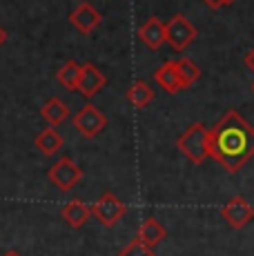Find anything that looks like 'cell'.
I'll return each mask as SVG.
<instances>
[{"label": "cell", "mask_w": 254, "mask_h": 256, "mask_svg": "<svg viewBox=\"0 0 254 256\" xmlns=\"http://www.w3.org/2000/svg\"><path fill=\"white\" fill-rule=\"evenodd\" d=\"M210 158L230 174H236L254 158V127L236 110L226 112L210 130Z\"/></svg>", "instance_id": "1"}, {"label": "cell", "mask_w": 254, "mask_h": 256, "mask_svg": "<svg viewBox=\"0 0 254 256\" xmlns=\"http://www.w3.org/2000/svg\"><path fill=\"white\" fill-rule=\"evenodd\" d=\"M176 147L192 165L205 163L210 158V130L203 122H194L178 136Z\"/></svg>", "instance_id": "2"}, {"label": "cell", "mask_w": 254, "mask_h": 256, "mask_svg": "<svg viewBox=\"0 0 254 256\" xmlns=\"http://www.w3.org/2000/svg\"><path fill=\"white\" fill-rule=\"evenodd\" d=\"M125 212H127V205L120 203V200L116 198V194H112V192L100 194L98 198H96V203L92 205L94 218L105 225V228H114V225L125 216Z\"/></svg>", "instance_id": "3"}, {"label": "cell", "mask_w": 254, "mask_h": 256, "mask_svg": "<svg viewBox=\"0 0 254 256\" xmlns=\"http://www.w3.org/2000/svg\"><path fill=\"white\" fill-rule=\"evenodd\" d=\"M168 42L174 52H183L188 45H192L194 38L198 36V29L194 27L183 14H174L168 22Z\"/></svg>", "instance_id": "4"}, {"label": "cell", "mask_w": 254, "mask_h": 256, "mask_svg": "<svg viewBox=\"0 0 254 256\" xmlns=\"http://www.w3.org/2000/svg\"><path fill=\"white\" fill-rule=\"evenodd\" d=\"M72 122L85 138H96L102 130L107 127V116L102 114L98 107L85 105L72 116Z\"/></svg>", "instance_id": "5"}, {"label": "cell", "mask_w": 254, "mask_h": 256, "mask_svg": "<svg viewBox=\"0 0 254 256\" xmlns=\"http://www.w3.org/2000/svg\"><path fill=\"white\" fill-rule=\"evenodd\" d=\"M47 176H50V180L60 192H70L72 187H76L78 180L82 178V170L74 163V158L65 156V158H60L54 167H50Z\"/></svg>", "instance_id": "6"}, {"label": "cell", "mask_w": 254, "mask_h": 256, "mask_svg": "<svg viewBox=\"0 0 254 256\" xmlns=\"http://www.w3.org/2000/svg\"><path fill=\"white\" fill-rule=\"evenodd\" d=\"M221 216L232 230H243L254 218V208L243 196H232L221 208Z\"/></svg>", "instance_id": "7"}, {"label": "cell", "mask_w": 254, "mask_h": 256, "mask_svg": "<svg viewBox=\"0 0 254 256\" xmlns=\"http://www.w3.org/2000/svg\"><path fill=\"white\" fill-rule=\"evenodd\" d=\"M100 20H102L100 12L92 2H80L74 12L70 14V22L74 24L80 34H85V36L94 32V29L100 24Z\"/></svg>", "instance_id": "8"}, {"label": "cell", "mask_w": 254, "mask_h": 256, "mask_svg": "<svg viewBox=\"0 0 254 256\" xmlns=\"http://www.w3.org/2000/svg\"><path fill=\"white\" fill-rule=\"evenodd\" d=\"M105 85H107L105 74L94 62H85L80 72V80H78V94H82L85 98H94Z\"/></svg>", "instance_id": "9"}, {"label": "cell", "mask_w": 254, "mask_h": 256, "mask_svg": "<svg viewBox=\"0 0 254 256\" xmlns=\"http://www.w3.org/2000/svg\"><path fill=\"white\" fill-rule=\"evenodd\" d=\"M138 38L145 42L150 49H160L168 42V24H165L163 20H158L156 16L148 18L143 24L138 27Z\"/></svg>", "instance_id": "10"}, {"label": "cell", "mask_w": 254, "mask_h": 256, "mask_svg": "<svg viewBox=\"0 0 254 256\" xmlns=\"http://www.w3.org/2000/svg\"><path fill=\"white\" fill-rule=\"evenodd\" d=\"M70 116H72L70 114V105H67L60 96L47 98V100L42 102V107H40V118L47 122V125H52V127L62 125V122H65Z\"/></svg>", "instance_id": "11"}, {"label": "cell", "mask_w": 254, "mask_h": 256, "mask_svg": "<svg viewBox=\"0 0 254 256\" xmlns=\"http://www.w3.org/2000/svg\"><path fill=\"white\" fill-rule=\"evenodd\" d=\"M154 80L158 82V87H163L168 94H176L183 92V82H180L178 76V67L176 60H168L154 72Z\"/></svg>", "instance_id": "12"}, {"label": "cell", "mask_w": 254, "mask_h": 256, "mask_svg": "<svg viewBox=\"0 0 254 256\" xmlns=\"http://www.w3.org/2000/svg\"><path fill=\"white\" fill-rule=\"evenodd\" d=\"M34 145H36V150L40 152V154L54 156V154H58V152H60V147H62V136L58 134L56 127L47 125L45 130H42L40 134L34 138Z\"/></svg>", "instance_id": "13"}, {"label": "cell", "mask_w": 254, "mask_h": 256, "mask_svg": "<svg viewBox=\"0 0 254 256\" xmlns=\"http://www.w3.org/2000/svg\"><path fill=\"white\" fill-rule=\"evenodd\" d=\"M125 98H127V102H130L132 107L143 110V107H148L150 102L154 100V90L145 80H134L130 87H127Z\"/></svg>", "instance_id": "14"}, {"label": "cell", "mask_w": 254, "mask_h": 256, "mask_svg": "<svg viewBox=\"0 0 254 256\" xmlns=\"http://www.w3.org/2000/svg\"><path fill=\"white\" fill-rule=\"evenodd\" d=\"M90 216H94L92 214V205L82 203V200H72V203H67L65 208H62V218L76 230L82 228Z\"/></svg>", "instance_id": "15"}, {"label": "cell", "mask_w": 254, "mask_h": 256, "mask_svg": "<svg viewBox=\"0 0 254 256\" xmlns=\"http://www.w3.org/2000/svg\"><path fill=\"white\" fill-rule=\"evenodd\" d=\"M165 236H168V230H165V225L158 223L156 218H145L138 228V238L143 240V243H148L150 248H156Z\"/></svg>", "instance_id": "16"}, {"label": "cell", "mask_w": 254, "mask_h": 256, "mask_svg": "<svg viewBox=\"0 0 254 256\" xmlns=\"http://www.w3.org/2000/svg\"><path fill=\"white\" fill-rule=\"evenodd\" d=\"M80 72H82V65L76 60H67L60 70L56 72V80L60 82L65 90L70 92H78V80H80Z\"/></svg>", "instance_id": "17"}, {"label": "cell", "mask_w": 254, "mask_h": 256, "mask_svg": "<svg viewBox=\"0 0 254 256\" xmlns=\"http://www.w3.org/2000/svg\"><path fill=\"white\" fill-rule=\"evenodd\" d=\"M176 67H178V76H180V82H183V90H190L194 82L201 78V70L198 65L192 60V58H178L176 60Z\"/></svg>", "instance_id": "18"}, {"label": "cell", "mask_w": 254, "mask_h": 256, "mask_svg": "<svg viewBox=\"0 0 254 256\" xmlns=\"http://www.w3.org/2000/svg\"><path fill=\"white\" fill-rule=\"evenodd\" d=\"M118 256H154V250L150 248L148 243H143L138 236H136L132 243H127L125 248L120 250Z\"/></svg>", "instance_id": "19"}, {"label": "cell", "mask_w": 254, "mask_h": 256, "mask_svg": "<svg viewBox=\"0 0 254 256\" xmlns=\"http://www.w3.org/2000/svg\"><path fill=\"white\" fill-rule=\"evenodd\" d=\"M243 65H246L248 70H250V72L254 74V47H252L250 52L246 54V56H243Z\"/></svg>", "instance_id": "20"}, {"label": "cell", "mask_w": 254, "mask_h": 256, "mask_svg": "<svg viewBox=\"0 0 254 256\" xmlns=\"http://www.w3.org/2000/svg\"><path fill=\"white\" fill-rule=\"evenodd\" d=\"M7 38H9V32L2 27V24H0V47H2L4 42H7Z\"/></svg>", "instance_id": "21"}, {"label": "cell", "mask_w": 254, "mask_h": 256, "mask_svg": "<svg viewBox=\"0 0 254 256\" xmlns=\"http://www.w3.org/2000/svg\"><path fill=\"white\" fill-rule=\"evenodd\" d=\"M210 9H221V0H203Z\"/></svg>", "instance_id": "22"}, {"label": "cell", "mask_w": 254, "mask_h": 256, "mask_svg": "<svg viewBox=\"0 0 254 256\" xmlns=\"http://www.w3.org/2000/svg\"><path fill=\"white\" fill-rule=\"evenodd\" d=\"M2 256H20V254H18V252H16V250H9V252H4Z\"/></svg>", "instance_id": "23"}, {"label": "cell", "mask_w": 254, "mask_h": 256, "mask_svg": "<svg viewBox=\"0 0 254 256\" xmlns=\"http://www.w3.org/2000/svg\"><path fill=\"white\" fill-rule=\"evenodd\" d=\"M234 0H221V7H226V4H232Z\"/></svg>", "instance_id": "24"}, {"label": "cell", "mask_w": 254, "mask_h": 256, "mask_svg": "<svg viewBox=\"0 0 254 256\" xmlns=\"http://www.w3.org/2000/svg\"><path fill=\"white\" fill-rule=\"evenodd\" d=\"M250 87H252V92H254V80H252V85H250Z\"/></svg>", "instance_id": "25"}]
</instances>
